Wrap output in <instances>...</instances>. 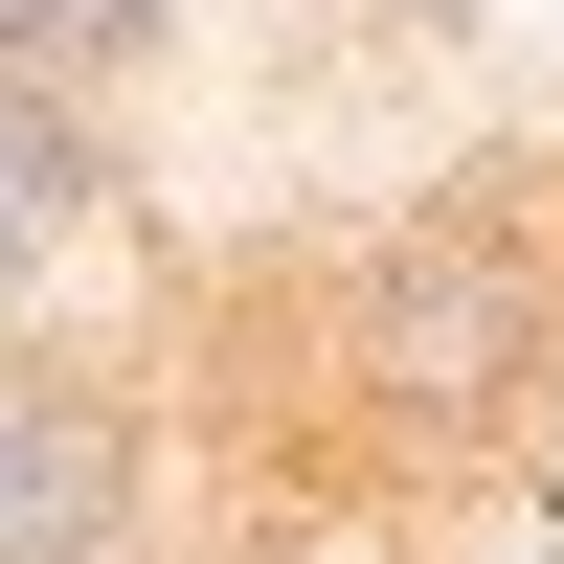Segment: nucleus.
<instances>
[{
	"label": "nucleus",
	"instance_id": "nucleus-4",
	"mask_svg": "<svg viewBox=\"0 0 564 564\" xmlns=\"http://www.w3.org/2000/svg\"><path fill=\"white\" fill-rule=\"evenodd\" d=\"M0 68H159V0H0Z\"/></svg>",
	"mask_w": 564,
	"mask_h": 564
},
{
	"label": "nucleus",
	"instance_id": "nucleus-1",
	"mask_svg": "<svg viewBox=\"0 0 564 564\" xmlns=\"http://www.w3.org/2000/svg\"><path fill=\"white\" fill-rule=\"evenodd\" d=\"M542 361H564V271L520 204H430L339 271V406L384 452H497L542 406Z\"/></svg>",
	"mask_w": 564,
	"mask_h": 564
},
{
	"label": "nucleus",
	"instance_id": "nucleus-2",
	"mask_svg": "<svg viewBox=\"0 0 564 564\" xmlns=\"http://www.w3.org/2000/svg\"><path fill=\"white\" fill-rule=\"evenodd\" d=\"M135 497H159V430H135L113 361L0 339V564H113Z\"/></svg>",
	"mask_w": 564,
	"mask_h": 564
},
{
	"label": "nucleus",
	"instance_id": "nucleus-3",
	"mask_svg": "<svg viewBox=\"0 0 564 564\" xmlns=\"http://www.w3.org/2000/svg\"><path fill=\"white\" fill-rule=\"evenodd\" d=\"M68 226H90V113H68L45 68H0V294L68 271Z\"/></svg>",
	"mask_w": 564,
	"mask_h": 564
}]
</instances>
